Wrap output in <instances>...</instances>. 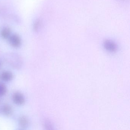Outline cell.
I'll return each mask as SVG.
<instances>
[{
    "label": "cell",
    "instance_id": "cell-8",
    "mask_svg": "<svg viewBox=\"0 0 130 130\" xmlns=\"http://www.w3.org/2000/svg\"><path fill=\"white\" fill-rule=\"evenodd\" d=\"M7 92V88L4 84L0 83V96L4 95Z\"/></svg>",
    "mask_w": 130,
    "mask_h": 130
},
{
    "label": "cell",
    "instance_id": "cell-3",
    "mask_svg": "<svg viewBox=\"0 0 130 130\" xmlns=\"http://www.w3.org/2000/svg\"><path fill=\"white\" fill-rule=\"evenodd\" d=\"M14 77L13 74L9 71H4L0 74V79L4 82L11 81Z\"/></svg>",
    "mask_w": 130,
    "mask_h": 130
},
{
    "label": "cell",
    "instance_id": "cell-5",
    "mask_svg": "<svg viewBox=\"0 0 130 130\" xmlns=\"http://www.w3.org/2000/svg\"><path fill=\"white\" fill-rule=\"evenodd\" d=\"M1 111L6 116H10L13 112V109L12 106L8 104L4 105L1 108Z\"/></svg>",
    "mask_w": 130,
    "mask_h": 130
},
{
    "label": "cell",
    "instance_id": "cell-7",
    "mask_svg": "<svg viewBox=\"0 0 130 130\" xmlns=\"http://www.w3.org/2000/svg\"><path fill=\"white\" fill-rule=\"evenodd\" d=\"M29 121L28 118L25 116H22L19 119V124L20 127L23 128L26 127L28 125Z\"/></svg>",
    "mask_w": 130,
    "mask_h": 130
},
{
    "label": "cell",
    "instance_id": "cell-2",
    "mask_svg": "<svg viewBox=\"0 0 130 130\" xmlns=\"http://www.w3.org/2000/svg\"><path fill=\"white\" fill-rule=\"evenodd\" d=\"M12 100L14 103L18 105H22L25 102V99L22 93L20 92L14 93L12 95Z\"/></svg>",
    "mask_w": 130,
    "mask_h": 130
},
{
    "label": "cell",
    "instance_id": "cell-4",
    "mask_svg": "<svg viewBox=\"0 0 130 130\" xmlns=\"http://www.w3.org/2000/svg\"><path fill=\"white\" fill-rule=\"evenodd\" d=\"M104 46L107 51L111 52H115L117 49L116 44L110 40L105 41L104 43Z\"/></svg>",
    "mask_w": 130,
    "mask_h": 130
},
{
    "label": "cell",
    "instance_id": "cell-10",
    "mask_svg": "<svg viewBox=\"0 0 130 130\" xmlns=\"http://www.w3.org/2000/svg\"><path fill=\"white\" fill-rule=\"evenodd\" d=\"M1 61H0V68H1Z\"/></svg>",
    "mask_w": 130,
    "mask_h": 130
},
{
    "label": "cell",
    "instance_id": "cell-9",
    "mask_svg": "<svg viewBox=\"0 0 130 130\" xmlns=\"http://www.w3.org/2000/svg\"><path fill=\"white\" fill-rule=\"evenodd\" d=\"M41 22L39 20H36L35 22L34 25H33V29L35 31L37 32L39 31L40 27H41Z\"/></svg>",
    "mask_w": 130,
    "mask_h": 130
},
{
    "label": "cell",
    "instance_id": "cell-1",
    "mask_svg": "<svg viewBox=\"0 0 130 130\" xmlns=\"http://www.w3.org/2000/svg\"><path fill=\"white\" fill-rule=\"evenodd\" d=\"M10 45L13 47H19L22 44V40L19 35L17 34L11 35L9 38Z\"/></svg>",
    "mask_w": 130,
    "mask_h": 130
},
{
    "label": "cell",
    "instance_id": "cell-6",
    "mask_svg": "<svg viewBox=\"0 0 130 130\" xmlns=\"http://www.w3.org/2000/svg\"><path fill=\"white\" fill-rule=\"evenodd\" d=\"M11 35V29L8 27H4L1 31V35L2 38L4 39H9Z\"/></svg>",
    "mask_w": 130,
    "mask_h": 130
}]
</instances>
